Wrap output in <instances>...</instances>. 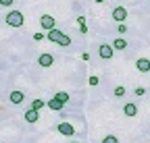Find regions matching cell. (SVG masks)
<instances>
[{
  "mask_svg": "<svg viewBox=\"0 0 150 143\" xmlns=\"http://www.w3.org/2000/svg\"><path fill=\"white\" fill-rule=\"evenodd\" d=\"M4 23H6L8 27L21 29L23 23H25V17H23V13H19V10H11V13H6V17H4Z\"/></svg>",
  "mask_w": 150,
  "mask_h": 143,
  "instance_id": "obj_2",
  "label": "cell"
},
{
  "mask_svg": "<svg viewBox=\"0 0 150 143\" xmlns=\"http://www.w3.org/2000/svg\"><path fill=\"white\" fill-rule=\"evenodd\" d=\"M90 85H98V77H96V75L90 77Z\"/></svg>",
  "mask_w": 150,
  "mask_h": 143,
  "instance_id": "obj_23",
  "label": "cell"
},
{
  "mask_svg": "<svg viewBox=\"0 0 150 143\" xmlns=\"http://www.w3.org/2000/svg\"><path fill=\"white\" fill-rule=\"evenodd\" d=\"M71 143H77V141H71Z\"/></svg>",
  "mask_w": 150,
  "mask_h": 143,
  "instance_id": "obj_25",
  "label": "cell"
},
{
  "mask_svg": "<svg viewBox=\"0 0 150 143\" xmlns=\"http://www.w3.org/2000/svg\"><path fill=\"white\" fill-rule=\"evenodd\" d=\"M8 100H11V104L19 106V104L25 100V93H23V91H19V89H13V91L8 93Z\"/></svg>",
  "mask_w": 150,
  "mask_h": 143,
  "instance_id": "obj_9",
  "label": "cell"
},
{
  "mask_svg": "<svg viewBox=\"0 0 150 143\" xmlns=\"http://www.w3.org/2000/svg\"><path fill=\"white\" fill-rule=\"evenodd\" d=\"M40 27H42V29H46V31L56 29V21H54V17H52V15H42V17H40Z\"/></svg>",
  "mask_w": 150,
  "mask_h": 143,
  "instance_id": "obj_4",
  "label": "cell"
},
{
  "mask_svg": "<svg viewBox=\"0 0 150 143\" xmlns=\"http://www.w3.org/2000/svg\"><path fill=\"white\" fill-rule=\"evenodd\" d=\"M94 2H96V4H102V2H104V0H94Z\"/></svg>",
  "mask_w": 150,
  "mask_h": 143,
  "instance_id": "obj_24",
  "label": "cell"
},
{
  "mask_svg": "<svg viewBox=\"0 0 150 143\" xmlns=\"http://www.w3.org/2000/svg\"><path fill=\"white\" fill-rule=\"evenodd\" d=\"M127 29H129V27H127L125 23H119V25H117V31H119L121 35H123V33H127Z\"/></svg>",
  "mask_w": 150,
  "mask_h": 143,
  "instance_id": "obj_19",
  "label": "cell"
},
{
  "mask_svg": "<svg viewBox=\"0 0 150 143\" xmlns=\"http://www.w3.org/2000/svg\"><path fill=\"white\" fill-rule=\"evenodd\" d=\"M123 114H125V116H129V118L138 116V106H136V104H131V102H129V104H125V106H123Z\"/></svg>",
  "mask_w": 150,
  "mask_h": 143,
  "instance_id": "obj_11",
  "label": "cell"
},
{
  "mask_svg": "<svg viewBox=\"0 0 150 143\" xmlns=\"http://www.w3.org/2000/svg\"><path fill=\"white\" fill-rule=\"evenodd\" d=\"M46 38H48V42H54V44H59L61 48H67V46H71V38H69V35H65L61 29H52V31H48V33H46Z\"/></svg>",
  "mask_w": 150,
  "mask_h": 143,
  "instance_id": "obj_1",
  "label": "cell"
},
{
  "mask_svg": "<svg viewBox=\"0 0 150 143\" xmlns=\"http://www.w3.org/2000/svg\"><path fill=\"white\" fill-rule=\"evenodd\" d=\"M136 68L140 73H150V60L148 58H138L136 60Z\"/></svg>",
  "mask_w": 150,
  "mask_h": 143,
  "instance_id": "obj_10",
  "label": "cell"
},
{
  "mask_svg": "<svg viewBox=\"0 0 150 143\" xmlns=\"http://www.w3.org/2000/svg\"><path fill=\"white\" fill-rule=\"evenodd\" d=\"M129 44H127V40L125 38H117L115 42H112V48H115V50H125Z\"/></svg>",
  "mask_w": 150,
  "mask_h": 143,
  "instance_id": "obj_13",
  "label": "cell"
},
{
  "mask_svg": "<svg viewBox=\"0 0 150 143\" xmlns=\"http://www.w3.org/2000/svg\"><path fill=\"white\" fill-rule=\"evenodd\" d=\"M44 106H46L44 100H33V102H31V108H33V110H40V108H44Z\"/></svg>",
  "mask_w": 150,
  "mask_h": 143,
  "instance_id": "obj_17",
  "label": "cell"
},
{
  "mask_svg": "<svg viewBox=\"0 0 150 143\" xmlns=\"http://www.w3.org/2000/svg\"><path fill=\"white\" fill-rule=\"evenodd\" d=\"M134 93H136V96H144V93H146V89H144V87H136V89H134Z\"/></svg>",
  "mask_w": 150,
  "mask_h": 143,
  "instance_id": "obj_22",
  "label": "cell"
},
{
  "mask_svg": "<svg viewBox=\"0 0 150 143\" xmlns=\"http://www.w3.org/2000/svg\"><path fill=\"white\" fill-rule=\"evenodd\" d=\"M15 2V0H0V6H4V8H8L11 4Z\"/></svg>",
  "mask_w": 150,
  "mask_h": 143,
  "instance_id": "obj_21",
  "label": "cell"
},
{
  "mask_svg": "<svg viewBox=\"0 0 150 143\" xmlns=\"http://www.w3.org/2000/svg\"><path fill=\"white\" fill-rule=\"evenodd\" d=\"M38 64H40L42 68H50L54 64V56L52 54H40L38 56Z\"/></svg>",
  "mask_w": 150,
  "mask_h": 143,
  "instance_id": "obj_7",
  "label": "cell"
},
{
  "mask_svg": "<svg viewBox=\"0 0 150 143\" xmlns=\"http://www.w3.org/2000/svg\"><path fill=\"white\" fill-rule=\"evenodd\" d=\"M23 118H25V122H29V124H35L38 122V118H40V112L38 110H33L31 106L25 110V114H23Z\"/></svg>",
  "mask_w": 150,
  "mask_h": 143,
  "instance_id": "obj_8",
  "label": "cell"
},
{
  "mask_svg": "<svg viewBox=\"0 0 150 143\" xmlns=\"http://www.w3.org/2000/svg\"><path fill=\"white\" fill-rule=\"evenodd\" d=\"M98 56L102 60H110L112 56H115V48H112V44H100L98 46Z\"/></svg>",
  "mask_w": 150,
  "mask_h": 143,
  "instance_id": "obj_3",
  "label": "cell"
},
{
  "mask_svg": "<svg viewBox=\"0 0 150 143\" xmlns=\"http://www.w3.org/2000/svg\"><path fill=\"white\" fill-rule=\"evenodd\" d=\"M112 93H115V98H117V100H121V98H125V96H127V87H125V85H117Z\"/></svg>",
  "mask_w": 150,
  "mask_h": 143,
  "instance_id": "obj_14",
  "label": "cell"
},
{
  "mask_svg": "<svg viewBox=\"0 0 150 143\" xmlns=\"http://www.w3.org/2000/svg\"><path fill=\"white\" fill-rule=\"evenodd\" d=\"M46 106H50V108H52V110H56V112H61V110L65 108V104H61L59 100H54V98H52V100H48V102H46Z\"/></svg>",
  "mask_w": 150,
  "mask_h": 143,
  "instance_id": "obj_12",
  "label": "cell"
},
{
  "mask_svg": "<svg viewBox=\"0 0 150 143\" xmlns=\"http://www.w3.org/2000/svg\"><path fill=\"white\" fill-rule=\"evenodd\" d=\"M110 15H112V19H115L117 23H125V19H127V8L125 6H115V8H112L110 10Z\"/></svg>",
  "mask_w": 150,
  "mask_h": 143,
  "instance_id": "obj_5",
  "label": "cell"
},
{
  "mask_svg": "<svg viewBox=\"0 0 150 143\" xmlns=\"http://www.w3.org/2000/svg\"><path fill=\"white\" fill-rule=\"evenodd\" d=\"M100 143H119V139H117L115 135H106V137H104Z\"/></svg>",
  "mask_w": 150,
  "mask_h": 143,
  "instance_id": "obj_18",
  "label": "cell"
},
{
  "mask_svg": "<svg viewBox=\"0 0 150 143\" xmlns=\"http://www.w3.org/2000/svg\"><path fill=\"white\" fill-rule=\"evenodd\" d=\"M44 38H46V35H44V33H40V31H35V33H33V40H35V42H42Z\"/></svg>",
  "mask_w": 150,
  "mask_h": 143,
  "instance_id": "obj_20",
  "label": "cell"
},
{
  "mask_svg": "<svg viewBox=\"0 0 150 143\" xmlns=\"http://www.w3.org/2000/svg\"><path fill=\"white\" fill-rule=\"evenodd\" d=\"M77 25H79V31L81 33H88V27H86V17H77Z\"/></svg>",
  "mask_w": 150,
  "mask_h": 143,
  "instance_id": "obj_16",
  "label": "cell"
},
{
  "mask_svg": "<svg viewBox=\"0 0 150 143\" xmlns=\"http://www.w3.org/2000/svg\"><path fill=\"white\" fill-rule=\"evenodd\" d=\"M56 131H59L61 135H67V137H73V135H75V127H73V124H69V122H59Z\"/></svg>",
  "mask_w": 150,
  "mask_h": 143,
  "instance_id": "obj_6",
  "label": "cell"
},
{
  "mask_svg": "<svg viewBox=\"0 0 150 143\" xmlns=\"http://www.w3.org/2000/svg\"><path fill=\"white\" fill-rule=\"evenodd\" d=\"M54 100H59L61 104H67V102L71 100V96H69L67 91H56V93H54Z\"/></svg>",
  "mask_w": 150,
  "mask_h": 143,
  "instance_id": "obj_15",
  "label": "cell"
}]
</instances>
